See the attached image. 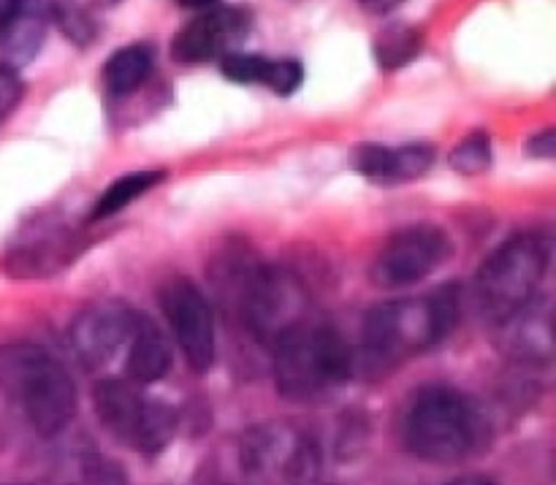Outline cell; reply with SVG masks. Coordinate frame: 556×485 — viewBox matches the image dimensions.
<instances>
[{
    "label": "cell",
    "mask_w": 556,
    "mask_h": 485,
    "mask_svg": "<svg viewBox=\"0 0 556 485\" xmlns=\"http://www.w3.org/2000/svg\"><path fill=\"white\" fill-rule=\"evenodd\" d=\"M454 253L451 237L432 222H413L400 228L380 244L369 277L378 288L396 291L427 280Z\"/></svg>",
    "instance_id": "obj_9"
},
{
    "label": "cell",
    "mask_w": 556,
    "mask_h": 485,
    "mask_svg": "<svg viewBox=\"0 0 556 485\" xmlns=\"http://www.w3.org/2000/svg\"><path fill=\"white\" fill-rule=\"evenodd\" d=\"M16 3H20V0H0V30H3V25L9 22V16L14 14Z\"/></svg>",
    "instance_id": "obj_28"
},
{
    "label": "cell",
    "mask_w": 556,
    "mask_h": 485,
    "mask_svg": "<svg viewBox=\"0 0 556 485\" xmlns=\"http://www.w3.org/2000/svg\"><path fill=\"white\" fill-rule=\"evenodd\" d=\"M179 5H188V9H204V5L217 3V0H177Z\"/></svg>",
    "instance_id": "obj_31"
},
{
    "label": "cell",
    "mask_w": 556,
    "mask_h": 485,
    "mask_svg": "<svg viewBox=\"0 0 556 485\" xmlns=\"http://www.w3.org/2000/svg\"><path fill=\"white\" fill-rule=\"evenodd\" d=\"M168 369H172V345L163 336L161 326L139 315V323L125 350V374L130 383L150 385L166 378Z\"/></svg>",
    "instance_id": "obj_17"
},
{
    "label": "cell",
    "mask_w": 556,
    "mask_h": 485,
    "mask_svg": "<svg viewBox=\"0 0 556 485\" xmlns=\"http://www.w3.org/2000/svg\"><path fill=\"white\" fill-rule=\"evenodd\" d=\"M239 467L250 485H315L320 448L291 423H261L239 445Z\"/></svg>",
    "instance_id": "obj_7"
},
{
    "label": "cell",
    "mask_w": 556,
    "mask_h": 485,
    "mask_svg": "<svg viewBox=\"0 0 556 485\" xmlns=\"http://www.w3.org/2000/svg\"><path fill=\"white\" fill-rule=\"evenodd\" d=\"M250 11L239 5H215L179 27L172 41V58L182 65L210 63L233 52L250 27Z\"/></svg>",
    "instance_id": "obj_12"
},
{
    "label": "cell",
    "mask_w": 556,
    "mask_h": 485,
    "mask_svg": "<svg viewBox=\"0 0 556 485\" xmlns=\"http://www.w3.org/2000/svg\"><path fill=\"white\" fill-rule=\"evenodd\" d=\"M239 285V315L261 345L271 347L277 336L309 318L307 288L282 266H250Z\"/></svg>",
    "instance_id": "obj_8"
},
{
    "label": "cell",
    "mask_w": 556,
    "mask_h": 485,
    "mask_svg": "<svg viewBox=\"0 0 556 485\" xmlns=\"http://www.w3.org/2000/svg\"><path fill=\"white\" fill-rule=\"evenodd\" d=\"M556 152V133L546 130V133H538L527 141V155L538 157V161H552Z\"/></svg>",
    "instance_id": "obj_27"
},
{
    "label": "cell",
    "mask_w": 556,
    "mask_h": 485,
    "mask_svg": "<svg viewBox=\"0 0 556 485\" xmlns=\"http://www.w3.org/2000/svg\"><path fill=\"white\" fill-rule=\"evenodd\" d=\"M220 68H223V76L231 81H237V85H266L271 60L261 58V54L231 52L223 58Z\"/></svg>",
    "instance_id": "obj_24"
},
{
    "label": "cell",
    "mask_w": 556,
    "mask_h": 485,
    "mask_svg": "<svg viewBox=\"0 0 556 485\" xmlns=\"http://www.w3.org/2000/svg\"><path fill=\"white\" fill-rule=\"evenodd\" d=\"M432 144H407V146H383V144H358L351 152L353 171L372 182H416L434 166Z\"/></svg>",
    "instance_id": "obj_14"
},
{
    "label": "cell",
    "mask_w": 556,
    "mask_h": 485,
    "mask_svg": "<svg viewBox=\"0 0 556 485\" xmlns=\"http://www.w3.org/2000/svg\"><path fill=\"white\" fill-rule=\"evenodd\" d=\"M49 485H128V475L98 450L71 448L52 461Z\"/></svg>",
    "instance_id": "obj_18"
},
{
    "label": "cell",
    "mask_w": 556,
    "mask_h": 485,
    "mask_svg": "<svg viewBox=\"0 0 556 485\" xmlns=\"http://www.w3.org/2000/svg\"><path fill=\"white\" fill-rule=\"evenodd\" d=\"M554 323L548 302L532 298L521 312L497 326L503 331V347L525 361H548L554 353Z\"/></svg>",
    "instance_id": "obj_15"
},
{
    "label": "cell",
    "mask_w": 556,
    "mask_h": 485,
    "mask_svg": "<svg viewBox=\"0 0 556 485\" xmlns=\"http://www.w3.org/2000/svg\"><path fill=\"white\" fill-rule=\"evenodd\" d=\"M271 369L286 399L318 401L348 383L353 350L334 326L307 318L271 342Z\"/></svg>",
    "instance_id": "obj_3"
},
{
    "label": "cell",
    "mask_w": 556,
    "mask_h": 485,
    "mask_svg": "<svg viewBox=\"0 0 556 485\" xmlns=\"http://www.w3.org/2000/svg\"><path fill=\"white\" fill-rule=\"evenodd\" d=\"M362 3L367 5L369 11H389V9H394L400 0H362Z\"/></svg>",
    "instance_id": "obj_29"
},
{
    "label": "cell",
    "mask_w": 556,
    "mask_h": 485,
    "mask_svg": "<svg viewBox=\"0 0 556 485\" xmlns=\"http://www.w3.org/2000/svg\"><path fill=\"white\" fill-rule=\"evenodd\" d=\"M96 3H101V5H114V3H119V0H96Z\"/></svg>",
    "instance_id": "obj_32"
},
{
    "label": "cell",
    "mask_w": 556,
    "mask_h": 485,
    "mask_svg": "<svg viewBox=\"0 0 556 485\" xmlns=\"http://www.w3.org/2000/svg\"><path fill=\"white\" fill-rule=\"evenodd\" d=\"M92 407L101 426L125 448L141 456H157L177 434V410L166 401L139 394L123 380H101L92 391Z\"/></svg>",
    "instance_id": "obj_6"
},
{
    "label": "cell",
    "mask_w": 556,
    "mask_h": 485,
    "mask_svg": "<svg viewBox=\"0 0 556 485\" xmlns=\"http://www.w3.org/2000/svg\"><path fill=\"white\" fill-rule=\"evenodd\" d=\"M139 315L134 307L117 298H103L81 309L71 323V347L81 367L90 372H103L123 350H128V342L134 336Z\"/></svg>",
    "instance_id": "obj_10"
},
{
    "label": "cell",
    "mask_w": 556,
    "mask_h": 485,
    "mask_svg": "<svg viewBox=\"0 0 556 485\" xmlns=\"http://www.w3.org/2000/svg\"><path fill=\"white\" fill-rule=\"evenodd\" d=\"M418 49H421V36L416 30H410V27L394 25L378 36V41H375V58H378V65L383 71H396L410 63L418 54Z\"/></svg>",
    "instance_id": "obj_21"
},
{
    "label": "cell",
    "mask_w": 556,
    "mask_h": 485,
    "mask_svg": "<svg viewBox=\"0 0 556 485\" xmlns=\"http://www.w3.org/2000/svg\"><path fill=\"white\" fill-rule=\"evenodd\" d=\"M161 307L190 367L206 372L215 363V323L204 293L193 282L177 277L163 285Z\"/></svg>",
    "instance_id": "obj_11"
},
{
    "label": "cell",
    "mask_w": 556,
    "mask_h": 485,
    "mask_svg": "<svg viewBox=\"0 0 556 485\" xmlns=\"http://www.w3.org/2000/svg\"><path fill=\"white\" fill-rule=\"evenodd\" d=\"M166 174L163 171H136V174H125V177L114 179L112 184L106 188V193L96 201L92 206L90 220H106V217L117 215L119 209H125L128 204H134L139 195H144L147 190L155 188L157 182H163Z\"/></svg>",
    "instance_id": "obj_20"
},
{
    "label": "cell",
    "mask_w": 556,
    "mask_h": 485,
    "mask_svg": "<svg viewBox=\"0 0 556 485\" xmlns=\"http://www.w3.org/2000/svg\"><path fill=\"white\" fill-rule=\"evenodd\" d=\"M448 485H497V483L486 481V477H478V475H467V477H456V481H451Z\"/></svg>",
    "instance_id": "obj_30"
},
{
    "label": "cell",
    "mask_w": 556,
    "mask_h": 485,
    "mask_svg": "<svg viewBox=\"0 0 556 485\" xmlns=\"http://www.w3.org/2000/svg\"><path fill=\"white\" fill-rule=\"evenodd\" d=\"M492 141H489V136L481 133V130L465 136V139L454 146V152H451L448 157L451 168H454L456 174H462V177H478V174H483L492 166Z\"/></svg>",
    "instance_id": "obj_22"
},
{
    "label": "cell",
    "mask_w": 556,
    "mask_h": 485,
    "mask_svg": "<svg viewBox=\"0 0 556 485\" xmlns=\"http://www.w3.org/2000/svg\"><path fill=\"white\" fill-rule=\"evenodd\" d=\"M49 14H52L60 33L71 43H76V47H87L96 38V22H92V16L76 0H52Z\"/></svg>",
    "instance_id": "obj_23"
},
{
    "label": "cell",
    "mask_w": 556,
    "mask_h": 485,
    "mask_svg": "<svg viewBox=\"0 0 556 485\" xmlns=\"http://www.w3.org/2000/svg\"><path fill=\"white\" fill-rule=\"evenodd\" d=\"M459 285H443L429 296L396 298L372 307L364 318L362 347L353 353V369L386 374L407 358L438 347L459 323Z\"/></svg>",
    "instance_id": "obj_1"
},
{
    "label": "cell",
    "mask_w": 556,
    "mask_h": 485,
    "mask_svg": "<svg viewBox=\"0 0 556 485\" xmlns=\"http://www.w3.org/2000/svg\"><path fill=\"white\" fill-rule=\"evenodd\" d=\"M0 391L41 437H58L74 418V380L52 353L38 345H9L0 350Z\"/></svg>",
    "instance_id": "obj_4"
},
{
    "label": "cell",
    "mask_w": 556,
    "mask_h": 485,
    "mask_svg": "<svg viewBox=\"0 0 556 485\" xmlns=\"http://www.w3.org/2000/svg\"><path fill=\"white\" fill-rule=\"evenodd\" d=\"M76 253V239L71 237L68 228L60 222H36L20 237V242L11 244L5 269L14 277L36 280V277H49L71 264Z\"/></svg>",
    "instance_id": "obj_13"
},
{
    "label": "cell",
    "mask_w": 556,
    "mask_h": 485,
    "mask_svg": "<svg viewBox=\"0 0 556 485\" xmlns=\"http://www.w3.org/2000/svg\"><path fill=\"white\" fill-rule=\"evenodd\" d=\"M47 25L49 5H43V0H20L14 14L0 30V47H3L5 58L3 65L16 71V65L30 63L47 38Z\"/></svg>",
    "instance_id": "obj_16"
},
{
    "label": "cell",
    "mask_w": 556,
    "mask_h": 485,
    "mask_svg": "<svg viewBox=\"0 0 556 485\" xmlns=\"http://www.w3.org/2000/svg\"><path fill=\"white\" fill-rule=\"evenodd\" d=\"M302 63H296V60H271V68L264 87H269L277 95H291V92H296L302 87Z\"/></svg>",
    "instance_id": "obj_25"
},
{
    "label": "cell",
    "mask_w": 556,
    "mask_h": 485,
    "mask_svg": "<svg viewBox=\"0 0 556 485\" xmlns=\"http://www.w3.org/2000/svg\"><path fill=\"white\" fill-rule=\"evenodd\" d=\"M552 264V244L541 233H516L481 264L476 277V302L489 326H503L538 298Z\"/></svg>",
    "instance_id": "obj_5"
},
{
    "label": "cell",
    "mask_w": 556,
    "mask_h": 485,
    "mask_svg": "<svg viewBox=\"0 0 556 485\" xmlns=\"http://www.w3.org/2000/svg\"><path fill=\"white\" fill-rule=\"evenodd\" d=\"M152 71V52L147 47H125L103 65V81L112 95H130L147 81Z\"/></svg>",
    "instance_id": "obj_19"
},
{
    "label": "cell",
    "mask_w": 556,
    "mask_h": 485,
    "mask_svg": "<svg viewBox=\"0 0 556 485\" xmlns=\"http://www.w3.org/2000/svg\"><path fill=\"white\" fill-rule=\"evenodd\" d=\"M402 437L416 459L429 464H459L486 448L492 429L470 396L448 385H429L413 396Z\"/></svg>",
    "instance_id": "obj_2"
},
{
    "label": "cell",
    "mask_w": 556,
    "mask_h": 485,
    "mask_svg": "<svg viewBox=\"0 0 556 485\" xmlns=\"http://www.w3.org/2000/svg\"><path fill=\"white\" fill-rule=\"evenodd\" d=\"M22 92H25V85H22L20 74L9 65H0V123L20 106Z\"/></svg>",
    "instance_id": "obj_26"
}]
</instances>
